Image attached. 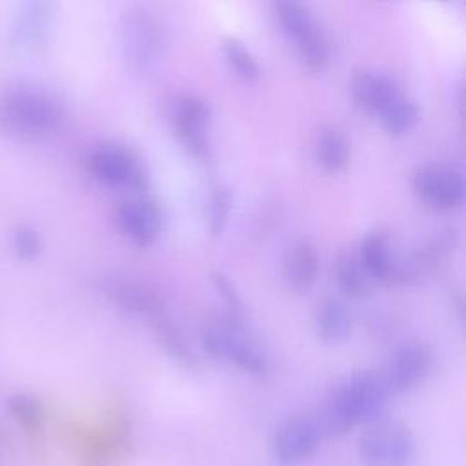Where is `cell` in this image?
Instances as JSON below:
<instances>
[{
  "label": "cell",
  "instance_id": "e0dca14e",
  "mask_svg": "<svg viewBox=\"0 0 466 466\" xmlns=\"http://www.w3.org/2000/svg\"><path fill=\"white\" fill-rule=\"evenodd\" d=\"M106 293L115 304H118L120 309L127 313L147 317L151 320L166 315L164 299L157 291H153L151 288L140 282H133V280L109 282L106 286Z\"/></svg>",
  "mask_w": 466,
  "mask_h": 466
},
{
  "label": "cell",
  "instance_id": "4316f807",
  "mask_svg": "<svg viewBox=\"0 0 466 466\" xmlns=\"http://www.w3.org/2000/svg\"><path fill=\"white\" fill-rule=\"evenodd\" d=\"M231 191L228 186H215L209 197V233L211 237L218 238L226 226H228V218H229V211H231Z\"/></svg>",
  "mask_w": 466,
  "mask_h": 466
},
{
  "label": "cell",
  "instance_id": "ac0fdd59",
  "mask_svg": "<svg viewBox=\"0 0 466 466\" xmlns=\"http://www.w3.org/2000/svg\"><path fill=\"white\" fill-rule=\"evenodd\" d=\"M351 313L337 297H324L313 311V328L320 340L328 344L346 342L351 335Z\"/></svg>",
  "mask_w": 466,
  "mask_h": 466
},
{
  "label": "cell",
  "instance_id": "d6986e66",
  "mask_svg": "<svg viewBox=\"0 0 466 466\" xmlns=\"http://www.w3.org/2000/svg\"><path fill=\"white\" fill-rule=\"evenodd\" d=\"M315 157L324 169L342 171L351 157V146L346 133L335 124L322 126L315 138Z\"/></svg>",
  "mask_w": 466,
  "mask_h": 466
},
{
  "label": "cell",
  "instance_id": "277c9868",
  "mask_svg": "<svg viewBox=\"0 0 466 466\" xmlns=\"http://www.w3.org/2000/svg\"><path fill=\"white\" fill-rule=\"evenodd\" d=\"M357 453L364 466H410L417 455V441L404 422L379 419L360 435Z\"/></svg>",
  "mask_w": 466,
  "mask_h": 466
},
{
  "label": "cell",
  "instance_id": "9a60e30c",
  "mask_svg": "<svg viewBox=\"0 0 466 466\" xmlns=\"http://www.w3.org/2000/svg\"><path fill=\"white\" fill-rule=\"evenodd\" d=\"M357 257L373 282L390 284L402 255L399 253L395 237L390 231L375 229L360 238Z\"/></svg>",
  "mask_w": 466,
  "mask_h": 466
},
{
  "label": "cell",
  "instance_id": "484cf974",
  "mask_svg": "<svg viewBox=\"0 0 466 466\" xmlns=\"http://www.w3.org/2000/svg\"><path fill=\"white\" fill-rule=\"evenodd\" d=\"M222 53L229 69L244 82H255L260 76L258 60L237 36H224Z\"/></svg>",
  "mask_w": 466,
  "mask_h": 466
},
{
  "label": "cell",
  "instance_id": "6da1fadb",
  "mask_svg": "<svg viewBox=\"0 0 466 466\" xmlns=\"http://www.w3.org/2000/svg\"><path fill=\"white\" fill-rule=\"evenodd\" d=\"M64 118L60 98L38 86H13L0 93V129L20 138L55 131Z\"/></svg>",
  "mask_w": 466,
  "mask_h": 466
},
{
  "label": "cell",
  "instance_id": "7c38bea8",
  "mask_svg": "<svg viewBox=\"0 0 466 466\" xmlns=\"http://www.w3.org/2000/svg\"><path fill=\"white\" fill-rule=\"evenodd\" d=\"M164 213L158 202L147 195L122 200L113 209L115 228L137 246H151L162 231Z\"/></svg>",
  "mask_w": 466,
  "mask_h": 466
},
{
  "label": "cell",
  "instance_id": "d4e9b609",
  "mask_svg": "<svg viewBox=\"0 0 466 466\" xmlns=\"http://www.w3.org/2000/svg\"><path fill=\"white\" fill-rule=\"evenodd\" d=\"M377 118L390 137H400L415 127L419 120V107L408 95H404L388 109H384Z\"/></svg>",
  "mask_w": 466,
  "mask_h": 466
},
{
  "label": "cell",
  "instance_id": "7402d4cb",
  "mask_svg": "<svg viewBox=\"0 0 466 466\" xmlns=\"http://www.w3.org/2000/svg\"><path fill=\"white\" fill-rule=\"evenodd\" d=\"M273 11L277 16V22L284 35L293 42L299 35H302L309 25H313L317 20L311 13V9L297 0H280L273 4Z\"/></svg>",
  "mask_w": 466,
  "mask_h": 466
},
{
  "label": "cell",
  "instance_id": "30bf717a",
  "mask_svg": "<svg viewBox=\"0 0 466 466\" xmlns=\"http://www.w3.org/2000/svg\"><path fill=\"white\" fill-rule=\"evenodd\" d=\"M171 124L175 135L189 155L200 158L209 155L211 109L206 100L189 93L177 96L171 107Z\"/></svg>",
  "mask_w": 466,
  "mask_h": 466
},
{
  "label": "cell",
  "instance_id": "52a82bcc",
  "mask_svg": "<svg viewBox=\"0 0 466 466\" xmlns=\"http://www.w3.org/2000/svg\"><path fill=\"white\" fill-rule=\"evenodd\" d=\"M433 368V351L420 340L400 344L377 371L388 395H400L419 386Z\"/></svg>",
  "mask_w": 466,
  "mask_h": 466
},
{
  "label": "cell",
  "instance_id": "ffe728a7",
  "mask_svg": "<svg viewBox=\"0 0 466 466\" xmlns=\"http://www.w3.org/2000/svg\"><path fill=\"white\" fill-rule=\"evenodd\" d=\"M335 280L339 289L348 299H364L371 288L373 279L360 264L357 253H342L335 262Z\"/></svg>",
  "mask_w": 466,
  "mask_h": 466
},
{
  "label": "cell",
  "instance_id": "83f0119b",
  "mask_svg": "<svg viewBox=\"0 0 466 466\" xmlns=\"http://www.w3.org/2000/svg\"><path fill=\"white\" fill-rule=\"evenodd\" d=\"M11 246L16 257L35 258L42 251V235L35 226L20 222L11 231Z\"/></svg>",
  "mask_w": 466,
  "mask_h": 466
},
{
  "label": "cell",
  "instance_id": "ba28073f",
  "mask_svg": "<svg viewBox=\"0 0 466 466\" xmlns=\"http://www.w3.org/2000/svg\"><path fill=\"white\" fill-rule=\"evenodd\" d=\"M413 191L428 208L446 211L462 204L466 186L462 171L455 166L430 162L415 171Z\"/></svg>",
  "mask_w": 466,
  "mask_h": 466
},
{
  "label": "cell",
  "instance_id": "2e32d148",
  "mask_svg": "<svg viewBox=\"0 0 466 466\" xmlns=\"http://www.w3.org/2000/svg\"><path fill=\"white\" fill-rule=\"evenodd\" d=\"M319 253L309 240L295 238L288 244L282 257V277L293 293H309L319 279Z\"/></svg>",
  "mask_w": 466,
  "mask_h": 466
},
{
  "label": "cell",
  "instance_id": "4fadbf2b",
  "mask_svg": "<svg viewBox=\"0 0 466 466\" xmlns=\"http://www.w3.org/2000/svg\"><path fill=\"white\" fill-rule=\"evenodd\" d=\"M350 93L353 102L375 116L388 109L393 102L404 96L400 84L388 73L379 69H357L350 80Z\"/></svg>",
  "mask_w": 466,
  "mask_h": 466
},
{
  "label": "cell",
  "instance_id": "603a6c76",
  "mask_svg": "<svg viewBox=\"0 0 466 466\" xmlns=\"http://www.w3.org/2000/svg\"><path fill=\"white\" fill-rule=\"evenodd\" d=\"M153 329H155L158 342L162 344V348L173 360H177L187 368L197 366V357H195L193 350L189 348V344L186 342L182 333L177 329V326H173L166 315L153 320Z\"/></svg>",
  "mask_w": 466,
  "mask_h": 466
},
{
  "label": "cell",
  "instance_id": "3957f363",
  "mask_svg": "<svg viewBox=\"0 0 466 466\" xmlns=\"http://www.w3.org/2000/svg\"><path fill=\"white\" fill-rule=\"evenodd\" d=\"M335 413L350 426L371 424L382 417L388 404V391L382 386L377 371H353L333 386L328 393Z\"/></svg>",
  "mask_w": 466,
  "mask_h": 466
},
{
  "label": "cell",
  "instance_id": "9c48e42d",
  "mask_svg": "<svg viewBox=\"0 0 466 466\" xmlns=\"http://www.w3.org/2000/svg\"><path fill=\"white\" fill-rule=\"evenodd\" d=\"M457 233L451 228L435 231L415 251L402 255L390 280L393 286H415L431 279L442 258L455 248Z\"/></svg>",
  "mask_w": 466,
  "mask_h": 466
},
{
  "label": "cell",
  "instance_id": "5b68a950",
  "mask_svg": "<svg viewBox=\"0 0 466 466\" xmlns=\"http://www.w3.org/2000/svg\"><path fill=\"white\" fill-rule=\"evenodd\" d=\"M91 175L106 186L127 187L137 193L149 186V173L142 157L118 142L96 144L87 155Z\"/></svg>",
  "mask_w": 466,
  "mask_h": 466
},
{
  "label": "cell",
  "instance_id": "8992f818",
  "mask_svg": "<svg viewBox=\"0 0 466 466\" xmlns=\"http://www.w3.org/2000/svg\"><path fill=\"white\" fill-rule=\"evenodd\" d=\"M122 49L129 69L144 73L155 66L164 49V29L146 7H131L122 22Z\"/></svg>",
  "mask_w": 466,
  "mask_h": 466
},
{
  "label": "cell",
  "instance_id": "8fae6325",
  "mask_svg": "<svg viewBox=\"0 0 466 466\" xmlns=\"http://www.w3.org/2000/svg\"><path fill=\"white\" fill-rule=\"evenodd\" d=\"M317 419L295 415L286 419L271 437L273 459L284 466L299 464L317 453L322 441Z\"/></svg>",
  "mask_w": 466,
  "mask_h": 466
},
{
  "label": "cell",
  "instance_id": "7a4b0ae2",
  "mask_svg": "<svg viewBox=\"0 0 466 466\" xmlns=\"http://www.w3.org/2000/svg\"><path fill=\"white\" fill-rule=\"evenodd\" d=\"M200 340L206 353L213 359L229 360L238 370L255 377L269 373V360L264 350L251 337L242 317L235 313H220L208 320L200 329Z\"/></svg>",
  "mask_w": 466,
  "mask_h": 466
},
{
  "label": "cell",
  "instance_id": "f1b7e54d",
  "mask_svg": "<svg viewBox=\"0 0 466 466\" xmlns=\"http://www.w3.org/2000/svg\"><path fill=\"white\" fill-rule=\"evenodd\" d=\"M211 282H213L215 289L218 291V295L224 299V302L229 306V313L242 317L246 311V306H244V300L238 295L237 288L233 286V282L220 271H211Z\"/></svg>",
  "mask_w": 466,
  "mask_h": 466
},
{
  "label": "cell",
  "instance_id": "cb8c5ba5",
  "mask_svg": "<svg viewBox=\"0 0 466 466\" xmlns=\"http://www.w3.org/2000/svg\"><path fill=\"white\" fill-rule=\"evenodd\" d=\"M7 410L11 417L18 422V426L24 428L27 433H38L42 430L46 411L38 397L25 391L13 393L7 399Z\"/></svg>",
  "mask_w": 466,
  "mask_h": 466
},
{
  "label": "cell",
  "instance_id": "5bb4252c",
  "mask_svg": "<svg viewBox=\"0 0 466 466\" xmlns=\"http://www.w3.org/2000/svg\"><path fill=\"white\" fill-rule=\"evenodd\" d=\"M53 5L46 0H29L18 5L9 25V42L18 49H35L46 42L51 27Z\"/></svg>",
  "mask_w": 466,
  "mask_h": 466
},
{
  "label": "cell",
  "instance_id": "44dd1931",
  "mask_svg": "<svg viewBox=\"0 0 466 466\" xmlns=\"http://www.w3.org/2000/svg\"><path fill=\"white\" fill-rule=\"evenodd\" d=\"M293 44L302 66L309 71H322L329 62V40L319 22L293 40Z\"/></svg>",
  "mask_w": 466,
  "mask_h": 466
}]
</instances>
